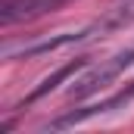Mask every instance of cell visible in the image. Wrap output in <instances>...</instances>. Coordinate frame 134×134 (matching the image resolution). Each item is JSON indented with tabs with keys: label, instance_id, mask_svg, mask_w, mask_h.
I'll list each match as a JSON object with an SVG mask.
<instances>
[{
	"label": "cell",
	"instance_id": "obj_1",
	"mask_svg": "<svg viewBox=\"0 0 134 134\" xmlns=\"http://www.w3.org/2000/svg\"><path fill=\"white\" fill-rule=\"evenodd\" d=\"M128 66H134V47L131 50H125V53H119L115 59H109L106 66L94 69L91 75H84L81 81H75L72 87H69V100H87L91 94H97V91H103V87H109L122 72Z\"/></svg>",
	"mask_w": 134,
	"mask_h": 134
},
{
	"label": "cell",
	"instance_id": "obj_2",
	"mask_svg": "<svg viewBox=\"0 0 134 134\" xmlns=\"http://www.w3.org/2000/svg\"><path fill=\"white\" fill-rule=\"evenodd\" d=\"M66 0H6L3 3V25H13L19 19H31V16H41V13H50V9H59Z\"/></svg>",
	"mask_w": 134,
	"mask_h": 134
},
{
	"label": "cell",
	"instance_id": "obj_3",
	"mask_svg": "<svg viewBox=\"0 0 134 134\" xmlns=\"http://www.w3.org/2000/svg\"><path fill=\"white\" fill-rule=\"evenodd\" d=\"M84 66H87V59H69L66 66H59L56 72H53V75H50V78H44V81H41V84L34 87L31 94H28V100H25V103H34V100H41L44 94H50V91H56V87H59V84H63L66 78H72L75 72H81Z\"/></svg>",
	"mask_w": 134,
	"mask_h": 134
}]
</instances>
